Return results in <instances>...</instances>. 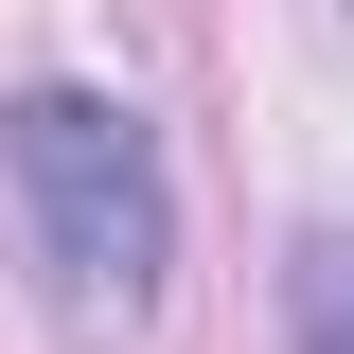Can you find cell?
<instances>
[{"label":"cell","mask_w":354,"mask_h":354,"mask_svg":"<svg viewBox=\"0 0 354 354\" xmlns=\"http://www.w3.org/2000/svg\"><path fill=\"white\" fill-rule=\"evenodd\" d=\"M0 177H18V230H36V283L71 319H142L177 266V177L160 124L124 88H18L0 106Z\"/></svg>","instance_id":"obj_1"},{"label":"cell","mask_w":354,"mask_h":354,"mask_svg":"<svg viewBox=\"0 0 354 354\" xmlns=\"http://www.w3.org/2000/svg\"><path fill=\"white\" fill-rule=\"evenodd\" d=\"M301 354H354V230L301 248Z\"/></svg>","instance_id":"obj_2"}]
</instances>
